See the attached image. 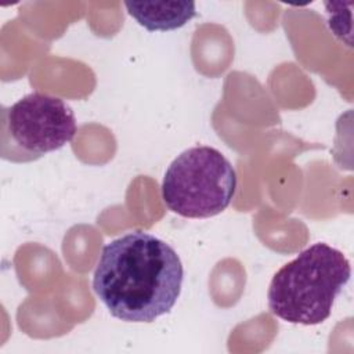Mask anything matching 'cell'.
Returning a JSON list of instances; mask_svg holds the SVG:
<instances>
[{"label": "cell", "instance_id": "cell-5", "mask_svg": "<svg viewBox=\"0 0 354 354\" xmlns=\"http://www.w3.org/2000/svg\"><path fill=\"white\" fill-rule=\"evenodd\" d=\"M124 7L149 32L178 29L196 15L194 1H124Z\"/></svg>", "mask_w": 354, "mask_h": 354}, {"label": "cell", "instance_id": "cell-4", "mask_svg": "<svg viewBox=\"0 0 354 354\" xmlns=\"http://www.w3.org/2000/svg\"><path fill=\"white\" fill-rule=\"evenodd\" d=\"M3 130L29 160L71 142L77 126L72 108L62 98L33 91L3 111Z\"/></svg>", "mask_w": 354, "mask_h": 354}, {"label": "cell", "instance_id": "cell-1", "mask_svg": "<svg viewBox=\"0 0 354 354\" xmlns=\"http://www.w3.org/2000/svg\"><path fill=\"white\" fill-rule=\"evenodd\" d=\"M183 279V263L169 243L152 234L131 231L102 248L93 290L112 317L152 322L174 307Z\"/></svg>", "mask_w": 354, "mask_h": 354}, {"label": "cell", "instance_id": "cell-3", "mask_svg": "<svg viewBox=\"0 0 354 354\" xmlns=\"http://www.w3.org/2000/svg\"><path fill=\"white\" fill-rule=\"evenodd\" d=\"M236 191V173L216 148L196 145L183 151L166 169L162 199L187 218H207L224 212Z\"/></svg>", "mask_w": 354, "mask_h": 354}, {"label": "cell", "instance_id": "cell-2", "mask_svg": "<svg viewBox=\"0 0 354 354\" xmlns=\"http://www.w3.org/2000/svg\"><path fill=\"white\" fill-rule=\"evenodd\" d=\"M350 277L344 253L317 242L274 274L267 292L268 308L289 324L318 325L329 318Z\"/></svg>", "mask_w": 354, "mask_h": 354}]
</instances>
